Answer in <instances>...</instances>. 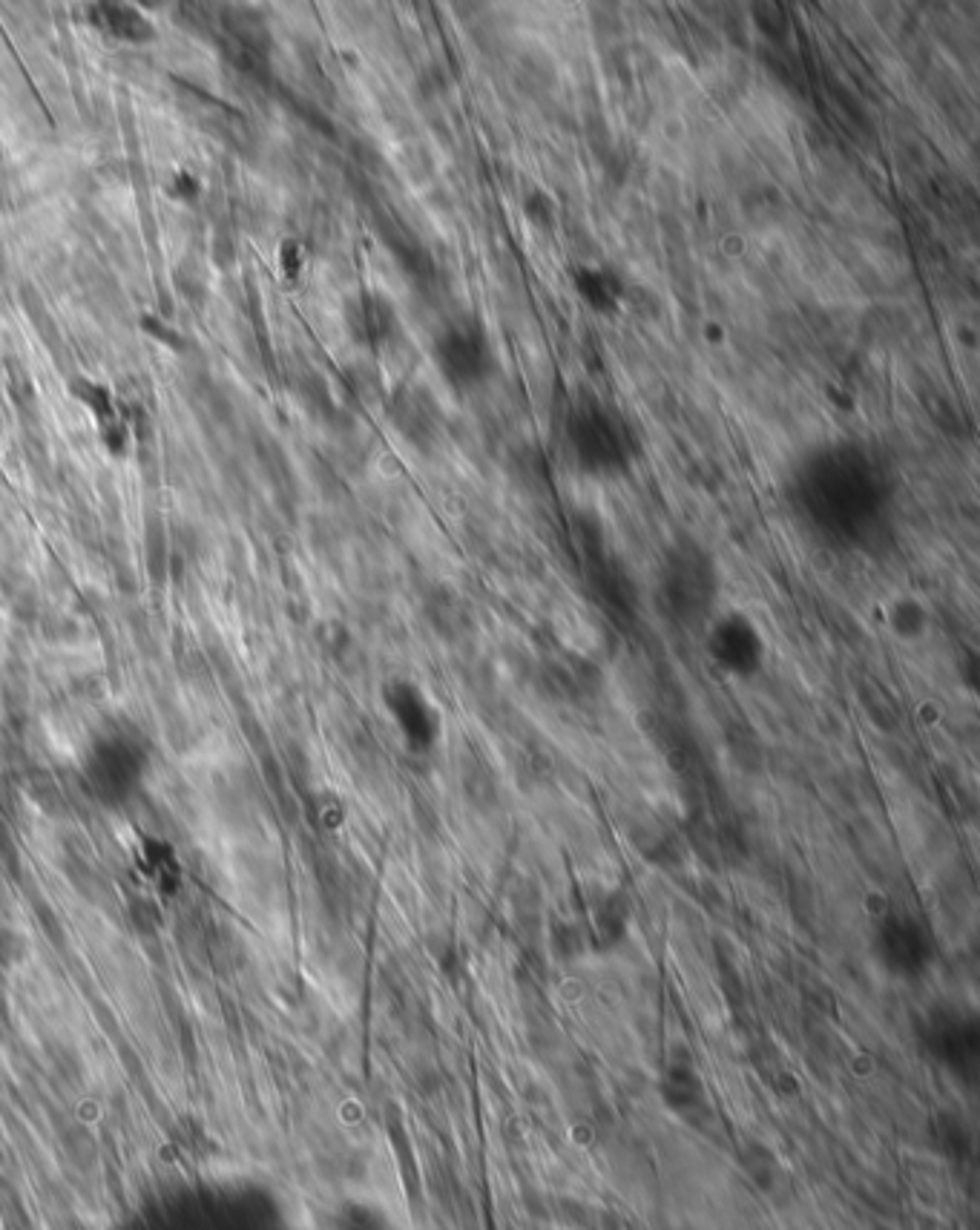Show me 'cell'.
Masks as SVG:
<instances>
[{
	"mask_svg": "<svg viewBox=\"0 0 980 1230\" xmlns=\"http://www.w3.org/2000/svg\"><path fill=\"white\" fill-rule=\"evenodd\" d=\"M107 12H110V15H104L107 26H110L113 32H119L122 38H132V41H138L141 35H147V32H150V26H147L138 15H132L129 9H124V6H107Z\"/></svg>",
	"mask_w": 980,
	"mask_h": 1230,
	"instance_id": "cell-10",
	"label": "cell"
},
{
	"mask_svg": "<svg viewBox=\"0 0 980 1230\" xmlns=\"http://www.w3.org/2000/svg\"><path fill=\"white\" fill-rule=\"evenodd\" d=\"M708 650L725 673L736 676H750L765 656V644L756 624L739 613L713 621L708 633Z\"/></svg>",
	"mask_w": 980,
	"mask_h": 1230,
	"instance_id": "cell-6",
	"label": "cell"
},
{
	"mask_svg": "<svg viewBox=\"0 0 980 1230\" xmlns=\"http://www.w3.org/2000/svg\"><path fill=\"white\" fill-rule=\"evenodd\" d=\"M575 291L578 297L596 310H613L621 297L618 276L604 268H581L575 273Z\"/></svg>",
	"mask_w": 980,
	"mask_h": 1230,
	"instance_id": "cell-8",
	"label": "cell"
},
{
	"mask_svg": "<svg viewBox=\"0 0 980 1230\" xmlns=\"http://www.w3.org/2000/svg\"><path fill=\"white\" fill-rule=\"evenodd\" d=\"M348 319L354 322L357 340L368 345H385L397 334V313L382 297H363L357 300Z\"/></svg>",
	"mask_w": 980,
	"mask_h": 1230,
	"instance_id": "cell-7",
	"label": "cell"
},
{
	"mask_svg": "<svg viewBox=\"0 0 980 1230\" xmlns=\"http://www.w3.org/2000/svg\"><path fill=\"white\" fill-rule=\"evenodd\" d=\"M791 500L814 535L840 550H865L891 521V475L857 440H831L802 454Z\"/></svg>",
	"mask_w": 980,
	"mask_h": 1230,
	"instance_id": "cell-1",
	"label": "cell"
},
{
	"mask_svg": "<svg viewBox=\"0 0 980 1230\" xmlns=\"http://www.w3.org/2000/svg\"><path fill=\"white\" fill-rule=\"evenodd\" d=\"M889 624L900 638H920L928 627V613L918 598H897L889 610Z\"/></svg>",
	"mask_w": 980,
	"mask_h": 1230,
	"instance_id": "cell-9",
	"label": "cell"
},
{
	"mask_svg": "<svg viewBox=\"0 0 980 1230\" xmlns=\"http://www.w3.org/2000/svg\"><path fill=\"white\" fill-rule=\"evenodd\" d=\"M431 360L437 374L454 391H472L487 385L497 374V351L490 331L478 319H452L431 340Z\"/></svg>",
	"mask_w": 980,
	"mask_h": 1230,
	"instance_id": "cell-4",
	"label": "cell"
},
{
	"mask_svg": "<svg viewBox=\"0 0 980 1230\" xmlns=\"http://www.w3.org/2000/svg\"><path fill=\"white\" fill-rule=\"evenodd\" d=\"M716 566L710 555L693 541H678L659 569V598L684 624L710 615L716 601Z\"/></svg>",
	"mask_w": 980,
	"mask_h": 1230,
	"instance_id": "cell-5",
	"label": "cell"
},
{
	"mask_svg": "<svg viewBox=\"0 0 980 1230\" xmlns=\"http://www.w3.org/2000/svg\"><path fill=\"white\" fill-rule=\"evenodd\" d=\"M153 744L129 719H110L95 728L78 756V782L87 800L104 811H124L147 788Z\"/></svg>",
	"mask_w": 980,
	"mask_h": 1230,
	"instance_id": "cell-2",
	"label": "cell"
},
{
	"mask_svg": "<svg viewBox=\"0 0 980 1230\" xmlns=\"http://www.w3.org/2000/svg\"><path fill=\"white\" fill-rule=\"evenodd\" d=\"M563 443L575 466L593 478H613L627 472L638 454V440L627 417L599 397H584L569 406Z\"/></svg>",
	"mask_w": 980,
	"mask_h": 1230,
	"instance_id": "cell-3",
	"label": "cell"
}]
</instances>
